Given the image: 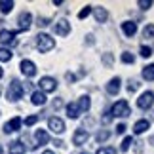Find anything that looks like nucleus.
Masks as SVG:
<instances>
[{
  "label": "nucleus",
  "instance_id": "obj_6",
  "mask_svg": "<svg viewBox=\"0 0 154 154\" xmlns=\"http://www.w3.org/2000/svg\"><path fill=\"white\" fill-rule=\"evenodd\" d=\"M19 69H21V72L27 76V78H32L34 74H36V65H34L32 61H29V59H23L21 65H19Z\"/></svg>",
  "mask_w": 154,
  "mask_h": 154
},
{
  "label": "nucleus",
  "instance_id": "obj_15",
  "mask_svg": "<svg viewBox=\"0 0 154 154\" xmlns=\"http://www.w3.org/2000/svg\"><path fill=\"white\" fill-rule=\"evenodd\" d=\"M149 128H150V122L149 120H139V122H135V126H133V133L135 135H141V133H145Z\"/></svg>",
  "mask_w": 154,
  "mask_h": 154
},
{
  "label": "nucleus",
  "instance_id": "obj_30",
  "mask_svg": "<svg viewBox=\"0 0 154 154\" xmlns=\"http://www.w3.org/2000/svg\"><path fill=\"white\" fill-rule=\"evenodd\" d=\"M97 154H116V149H112V146H105V149H99Z\"/></svg>",
  "mask_w": 154,
  "mask_h": 154
},
{
  "label": "nucleus",
  "instance_id": "obj_36",
  "mask_svg": "<svg viewBox=\"0 0 154 154\" xmlns=\"http://www.w3.org/2000/svg\"><path fill=\"white\" fill-rule=\"evenodd\" d=\"M110 120H112V114H110V112H106V116L103 118V124H109Z\"/></svg>",
  "mask_w": 154,
  "mask_h": 154
},
{
  "label": "nucleus",
  "instance_id": "obj_27",
  "mask_svg": "<svg viewBox=\"0 0 154 154\" xmlns=\"http://www.w3.org/2000/svg\"><path fill=\"white\" fill-rule=\"evenodd\" d=\"M143 36H145V38H154V25H146V27H145Z\"/></svg>",
  "mask_w": 154,
  "mask_h": 154
},
{
  "label": "nucleus",
  "instance_id": "obj_33",
  "mask_svg": "<svg viewBox=\"0 0 154 154\" xmlns=\"http://www.w3.org/2000/svg\"><path fill=\"white\" fill-rule=\"evenodd\" d=\"M139 6H141L143 10H149L150 6H152V2H150V0H139Z\"/></svg>",
  "mask_w": 154,
  "mask_h": 154
},
{
  "label": "nucleus",
  "instance_id": "obj_19",
  "mask_svg": "<svg viewBox=\"0 0 154 154\" xmlns=\"http://www.w3.org/2000/svg\"><path fill=\"white\" fill-rule=\"evenodd\" d=\"M67 116L69 118H78L80 116V109H78V103H69L67 105Z\"/></svg>",
  "mask_w": 154,
  "mask_h": 154
},
{
  "label": "nucleus",
  "instance_id": "obj_21",
  "mask_svg": "<svg viewBox=\"0 0 154 154\" xmlns=\"http://www.w3.org/2000/svg\"><path fill=\"white\" fill-rule=\"evenodd\" d=\"M90 106H91L90 97H88V95L80 97V101H78V109H80V112H84V110H90Z\"/></svg>",
  "mask_w": 154,
  "mask_h": 154
},
{
  "label": "nucleus",
  "instance_id": "obj_3",
  "mask_svg": "<svg viewBox=\"0 0 154 154\" xmlns=\"http://www.w3.org/2000/svg\"><path fill=\"white\" fill-rule=\"evenodd\" d=\"M23 86H21V82H17V80H14L10 84V88H8V101H19V99L23 97Z\"/></svg>",
  "mask_w": 154,
  "mask_h": 154
},
{
  "label": "nucleus",
  "instance_id": "obj_20",
  "mask_svg": "<svg viewBox=\"0 0 154 154\" xmlns=\"http://www.w3.org/2000/svg\"><path fill=\"white\" fill-rule=\"evenodd\" d=\"M93 14H95V19L99 23H105L106 19H109V14H106L105 8H95V10H93Z\"/></svg>",
  "mask_w": 154,
  "mask_h": 154
},
{
  "label": "nucleus",
  "instance_id": "obj_8",
  "mask_svg": "<svg viewBox=\"0 0 154 154\" xmlns=\"http://www.w3.org/2000/svg\"><path fill=\"white\" fill-rule=\"evenodd\" d=\"M48 128L51 129L53 133H63L65 131V122L61 120V118H57V116H53L48 120Z\"/></svg>",
  "mask_w": 154,
  "mask_h": 154
},
{
  "label": "nucleus",
  "instance_id": "obj_16",
  "mask_svg": "<svg viewBox=\"0 0 154 154\" xmlns=\"http://www.w3.org/2000/svg\"><path fill=\"white\" fill-rule=\"evenodd\" d=\"M120 82H122V80L118 78V76H116V78H112L109 84H106V91H109L110 95H116V93L120 91Z\"/></svg>",
  "mask_w": 154,
  "mask_h": 154
},
{
  "label": "nucleus",
  "instance_id": "obj_9",
  "mask_svg": "<svg viewBox=\"0 0 154 154\" xmlns=\"http://www.w3.org/2000/svg\"><path fill=\"white\" fill-rule=\"evenodd\" d=\"M21 124H23V120H21L19 116L11 118L10 122H6V124H4V133H14V131H17V129L21 128Z\"/></svg>",
  "mask_w": 154,
  "mask_h": 154
},
{
  "label": "nucleus",
  "instance_id": "obj_28",
  "mask_svg": "<svg viewBox=\"0 0 154 154\" xmlns=\"http://www.w3.org/2000/svg\"><path fill=\"white\" fill-rule=\"evenodd\" d=\"M129 145H133V139H131V137H126V139L122 141V146H120V150H122V152H126V150L129 149Z\"/></svg>",
  "mask_w": 154,
  "mask_h": 154
},
{
  "label": "nucleus",
  "instance_id": "obj_34",
  "mask_svg": "<svg viewBox=\"0 0 154 154\" xmlns=\"http://www.w3.org/2000/svg\"><path fill=\"white\" fill-rule=\"evenodd\" d=\"M137 88H139V84L137 82H129V86H128V91L131 93V91H137Z\"/></svg>",
  "mask_w": 154,
  "mask_h": 154
},
{
  "label": "nucleus",
  "instance_id": "obj_2",
  "mask_svg": "<svg viewBox=\"0 0 154 154\" xmlns=\"http://www.w3.org/2000/svg\"><path fill=\"white\" fill-rule=\"evenodd\" d=\"M110 114L112 116H118V118H126L131 114V109H129V105L126 99H120V101H116L114 106H112V110H110Z\"/></svg>",
  "mask_w": 154,
  "mask_h": 154
},
{
  "label": "nucleus",
  "instance_id": "obj_29",
  "mask_svg": "<svg viewBox=\"0 0 154 154\" xmlns=\"http://www.w3.org/2000/svg\"><path fill=\"white\" fill-rule=\"evenodd\" d=\"M36 122H38V116H36V114H32V116H27V118H25V126H34Z\"/></svg>",
  "mask_w": 154,
  "mask_h": 154
},
{
  "label": "nucleus",
  "instance_id": "obj_12",
  "mask_svg": "<svg viewBox=\"0 0 154 154\" xmlns=\"http://www.w3.org/2000/svg\"><path fill=\"white\" fill-rule=\"evenodd\" d=\"M0 44H15V32L14 31H0Z\"/></svg>",
  "mask_w": 154,
  "mask_h": 154
},
{
  "label": "nucleus",
  "instance_id": "obj_37",
  "mask_svg": "<svg viewBox=\"0 0 154 154\" xmlns=\"http://www.w3.org/2000/svg\"><path fill=\"white\" fill-rule=\"evenodd\" d=\"M67 80H69V82H74V74H70V72H67Z\"/></svg>",
  "mask_w": 154,
  "mask_h": 154
},
{
  "label": "nucleus",
  "instance_id": "obj_18",
  "mask_svg": "<svg viewBox=\"0 0 154 154\" xmlns=\"http://www.w3.org/2000/svg\"><path fill=\"white\" fill-rule=\"evenodd\" d=\"M31 101H32V105H36V106L46 105V93H42V91H32Z\"/></svg>",
  "mask_w": 154,
  "mask_h": 154
},
{
  "label": "nucleus",
  "instance_id": "obj_7",
  "mask_svg": "<svg viewBox=\"0 0 154 154\" xmlns=\"http://www.w3.org/2000/svg\"><path fill=\"white\" fill-rule=\"evenodd\" d=\"M31 23H32V15L29 11H23V14L17 17V27L19 31H29L31 29Z\"/></svg>",
  "mask_w": 154,
  "mask_h": 154
},
{
  "label": "nucleus",
  "instance_id": "obj_39",
  "mask_svg": "<svg viewBox=\"0 0 154 154\" xmlns=\"http://www.w3.org/2000/svg\"><path fill=\"white\" fill-rule=\"evenodd\" d=\"M2 76H4V70H2V69H0V78H2Z\"/></svg>",
  "mask_w": 154,
  "mask_h": 154
},
{
  "label": "nucleus",
  "instance_id": "obj_31",
  "mask_svg": "<svg viewBox=\"0 0 154 154\" xmlns=\"http://www.w3.org/2000/svg\"><path fill=\"white\" fill-rule=\"evenodd\" d=\"M141 55H143V57H150L152 55V50L149 48V46H141Z\"/></svg>",
  "mask_w": 154,
  "mask_h": 154
},
{
  "label": "nucleus",
  "instance_id": "obj_35",
  "mask_svg": "<svg viewBox=\"0 0 154 154\" xmlns=\"http://www.w3.org/2000/svg\"><path fill=\"white\" fill-rule=\"evenodd\" d=\"M124 131H126V124H118V126H116V133L122 135Z\"/></svg>",
  "mask_w": 154,
  "mask_h": 154
},
{
  "label": "nucleus",
  "instance_id": "obj_40",
  "mask_svg": "<svg viewBox=\"0 0 154 154\" xmlns=\"http://www.w3.org/2000/svg\"><path fill=\"white\" fill-rule=\"evenodd\" d=\"M0 154H2V146H0Z\"/></svg>",
  "mask_w": 154,
  "mask_h": 154
},
{
  "label": "nucleus",
  "instance_id": "obj_10",
  "mask_svg": "<svg viewBox=\"0 0 154 154\" xmlns=\"http://www.w3.org/2000/svg\"><path fill=\"white\" fill-rule=\"evenodd\" d=\"M53 31H55V34H59V36H67V34L70 32V23H69V21H65V19H61V21H57V23H55Z\"/></svg>",
  "mask_w": 154,
  "mask_h": 154
},
{
  "label": "nucleus",
  "instance_id": "obj_17",
  "mask_svg": "<svg viewBox=\"0 0 154 154\" xmlns=\"http://www.w3.org/2000/svg\"><path fill=\"white\" fill-rule=\"evenodd\" d=\"M34 139H36V145H34V149H36V146H40V145H46V143L50 141L48 133H46L44 129H36V133H34Z\"/></svg>",
  "mask_w": 154,
  "mask_h": 154
},
{
  "label": "nucleus",
  "instance_id": "obj_38",
  "mask_svg": "<svg viewBox=\"0 0 154 154\" xmlns=\"http://www.w3.org/2000/svg\"><path fill=\"white\" fill-rule=\"evenodd\" d=\"M42 154H55V152H53V150H44Z\"/></svg>",
  "mask_w": 154,
  "mask_h": 154
},
{
  "label": "nucleus",
  "instance_id": "obj_5",
  "mask_svg": "<svg viewBox=\"0 0 154 154\" xmlns=\"http://www.w3.org/2000/svg\"><path fill=\"white\" fill-rule=\"evenodd\" d=\"M137 105H139V109H150V106L154 105V93L152 91H145V93H141V97L137 99Z\"/></svg>",
  "mask_w": 154,
  "mask_h": 154
},
{
  "label": "nucleus",
  "instance_id": "obj_23",
  "mask_svg": "<svg viewBox=\"0 0 154 154\" xmlns=\"http://www.w3.org/2000/svg\"><path fill=\"white\" fill-rule=\"evenodd\" d=\"M11 10H14V2H11V0H2V2H0V11H2V14H10Z\"/></svg>",
  "mask_w": 154,
  "mask_h": 154
},
{
  "label": "nucleus",
  "instance_id": "obj_22",
  "mask_svg": "<svg viewBox=\"0 0 154 154\" xmlns=\"http://www.w3.org/2000/svg\"><path fill=\"white\" fill-rule=\"evenodd\" d=\"M143 78L145 80H154V65H146V67L143 69Z\"/></svg>",
  "mask_w": 154,
  "mask_h": 154
},
{
  "label": "nucleus",
  "instance_id": "obj_26",
  "mask_svg": "<svg viewBox=\"0 0 154 154\" xmlns=\"http://www.w3.org/2000/svg\"><path fill=\"white\" fill-rule=\"evenodd\" d=\"M90 14H91V6H86V8H82V10L78 11V19H86Z\"/></svg>",
  "mask_w": 154,
  "mask_h": 154
},
{
  "label": "nucleus",
  "instance_id": "obj_14",
  "mask_svg": "<svg viewBox=\"0 0 154 154\" xmlns=\"http://www.w3.org/2000/svg\"><path fill=\"white\" fill-rule=\"evenodd\" d=\"M25 150H27V146L23 145L21 141H14V143H10V149H8L10 154H25Z\"/></svg>",
  "mask_w": 154,
  "mask_h": 154
},
{
  "label": "nucleus",
  "instance_id": "obj_13",
  "mask_svg": "<svg viewBox=\"0 0 154 154\" xmlns=\"http://www.w3.org/2000/svg\"><path fill=\"white\" fill-rule=\"evenodd\" d=\"M122 31H124V34H126V36L131 38L133 34L137 32V25H135L133 21H124V23H122Z\"/></svg>",
  "mask_w": 154,
  "mask_h": 154
},
{
  "label": "nucleus",
  "instance_id": "obj_25",
  "mask_svg": "<svg viewBox=\"0 0 154 154\" xmlns=\"http://www.w3.org/2000/svg\"><path fill=\"white\" fill-rule=\"evenodd\" d=\"M122 63H128V65L131 63V65H133V63H135V57H133L129 51H124V53H122Z\"/></svg>",
  "mask_w": 154,
  "mask_h": 154
},
{
  "label": "nucleus",
  "instance_id": "obj_4",
  "mask_svg": "<svg viewBox=\"0 0 154 154\" xmlns=\"http://www.w3.org/2000/svg\"><path fill=\"white\" fill-rule=\"evenodd\" d=\"M40 90H42V93H51L57 90V82L55 78H51V76H44V78H40Z\"/></svg>",
  "mask_w": 154,
  "mask_h": 154
},
{
  "label": "nucleus",
  "instance_id": "obj_24",
  "mask_svg": "<svg viewBox=\"0 0 154 154\" xmlns=\"http://www.w3.org/2000/svg\"><path fill=\"white\" fill-rule=\"evenodd\" d=\"M11 55H14V53H11L8 48H0V61H4V63H8L10 59H11Z\"/></svg>",
  "mask_w": 154,
  "mask_h": 154
},
{
  "label": "nucleus",
  "instance_id": "obj_1",
  "mask_svg": "<svg viewBox=\"0 0 154 154\" xmlns=\"http://www.w3.org/2000/svg\"><path fill=\"white\" fill-rule=\"evenodd\" d=\"M36 48H38V51L48 53V51H51L53 48H55V40H53L50 34L40 32L38 36H36Z\"/></svg>",
  "mask_w": 154,
  "mask_h": 154
},
{
  "label": "nucleus",
  "instance_id": "obj_32",
  "mask_svg": "<svg viewBox=\"0 0 154 154\" xmlns=\"http://www.w3.org/2000/svg\"><path fill=\"white\" fill-rule=\"evenodd\" d=\"M95 139L99 141V143H101V141H106V139H109V131H99Z\"/></svg>",
  "mask_w": 154,
  "mask_h": 154
},
{
  "label": "nucleus",
  "instance_id": "obj_11",
  "mask_svg": "<svg viewBox=\"0 0 154 154\" xmlns=\"http://www.w3.org/2000/svg\"><path fill=\"white\" fill-rule=\"evenodd\" d=\"M88 139H90V133H88L86 129H76L74 135H72V143L74 145H84Z\"/></svg>",
  "mask_w": 154,
  "mask_h": 154
}]
</instances>
